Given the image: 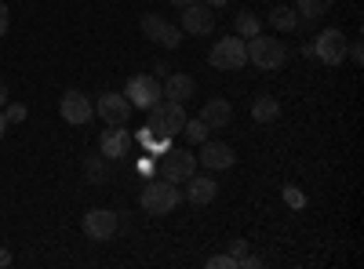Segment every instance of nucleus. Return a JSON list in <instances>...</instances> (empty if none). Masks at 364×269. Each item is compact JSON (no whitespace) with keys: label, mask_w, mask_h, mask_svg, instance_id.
<instances>
[{"label":"nucleus","mask_w":364,"mask_h":269,"mask_svg":"<svg viewBox=\"0 0 364 269\" xmlns=\"http://www.w3.org/2000/svg\"><path fill=\"white\" fill-rule=\"evenodd\" d=\"M182 124H186V109L178 102H154L149 106V121H146V142L154 146H168L175 135H182Z\"/></svg>","instance_id":"1"},{"label":"nucleus","mask_w":364,"mask_h":269,"mask_svg":"<svg viewBox=\"0 0 364 269\" xmlns=\"http://www.w3.org/2000/svg\"><path fill=\"white\" fill-rule=\"evenodd\" d=\"M245 48H248V62H252L255 70H281L284 58H288L284 40L266 37V33H255L252 40H245Z\"/></svg>","instance_id":"2"},{"label":"nucleus","mask_w":364,"mask_h":269,"mask_svg":"<svg viewBox=\"0 0 364 269\" xmlns=\"http://www.w3.org/2000/svg\"><path fill=\"white\" fill-rule=\"evenodd\" d=\"M178 200H182V193H178L175 182H168V178H154V182H146V190L139 197L146 215H168V212L178 207Z\"/></svg>","instance_id":"3"},{"label":"nucleus","mask_w":364,"mask_h":269,"mask_svg":"<svg viewBox=\"0 0 364 269\" xmlns=\"http://www.w3.org/2000/svg\"><path fill=\"white\" fill-rule=\"evenodd\" d=\"M208 62H211V70H223V73L245 70L248 66V48H245V40H240L237 33L223 37V40H215V48L208 51Z\"/></svg>","instance_id":"4"},{"label":"nucleus","mask_w":364,"mask_h":269,"mask_svg":"<svg viewBox=\"0 0 364 269\" xmlns=\"http://www.w3.org/2000/svg\"><path fill=\"white\" fill-rule=\"evenodd\" d=\"M124 99H128L132 106H139V109H149L154 102H161V80H157V77H149V73H135V77H128V84H124Z\"/></svg>","instance_id":"5"},{"label":"nucleus","mask_w":364,"mask_h":269,"mask_svg":"<svg viewBox=\"0 0 364 269\" xmlns=\"http://www.w3.org/2000/svg\"><path fill=\"white\" fill-rule=\"evenodd\" d=\"M161 175L168 178V182H186V178L197 171V157L190 153V149H168V153L157 160Z\"/></svg>","instance_id":"6"},{"label":"nucleus","mask_w":364,"mask_h":269,"mask_svg":"<svg viewBox=\"0 0 364 269\" xmlns=\"http://www.w3.org/2000/svg\"><path fill=\"white\" fill-rule=\"evenodd\" d=\"M346 37H343V29H324V33L314 40V55L321 58L324 66H343L346 62Z\"/></svg>","instance_id":"7"},{"label":"nucleus","mask_w":364,"mask_h":269,"mask_svg":"<svg viewBox=\"0 0 364 269\" xmlns=\"http://www.w3.org/2000/svg\"><path fill=\"white\" fill-rule=\"evenodd\" d=\"M132 102L124 99V92H106V95H99V102H95V113L102 116V121L109 124V128H120V124H128L132 121Z\"/></svg>","instance_id":"8"},{"label":"nucleus","mask_w":364,"mask_h":269,"mask_svg":"<svg viewBox=\"0 0 364 269\" xmlns=\"http://www.w3.org/2000/svg\"><path fill=\"white\" fill-rule=\"evenodd\" d=\"M58 113H63V121L66 124H73V128H84L91 116H95V106H91V99L84 95V92H66L63 95V102H58Z\"/></svg>","instance_id":"9"},{"label":"nucleus","mask_w":364,"mask_h":269,"mask_svg":"<svg viewBox=\"0 0 364 269\" xmlns=\"http://www.w3.org/2000/svg\"><path fill=\"white\" fill-rule=\"evenodd\" d=\"M142 33H146V40H154V44H161L168 51H175L182 44V29L171 26L168 18H161V15H146L142 18Z\"/></svg>","instance_id":"10"},{"label":"nucleus","mask_w":364,"mask_h":269,"mask_svg":"<svg viewBox=\"0 0 364 269\" xmlns=\"http://www.w3.org/2000/svg\"><path fill=\"white\" fill-rule=\"evenodd\" d=\"M120 219L117 212H109V207H95V212L84 215V236L87 241H109V236L117 233Z\"/></svg>","instance_id":"11"},{"label":"nucleus","mask_w":364,"mask_h":269,"mask_svg":"<svg viewBox=\"0 0 364 269\" xmlns=\"http://www.w3.org/2000/svg\"><path fill=\"white\" fill-rule=\"evenodd\" d=\"M182 29H186V33H197V37L211 33V29H215V11H211L208 4H200V0H193V4L182 8Z\"/></svg>","instance_id":"12"},{"label":"nucleus","mask_w":364,"mask_h":269,"mask_svg":"<svg viewBox=\"0 0 364 269\" xmlns=\"http://www.w3.org/2000/svg\"><path fill=\"white\" fill-rule=\"evenodd\" d=\"M197 160H200L204 168H211V171H226V168L237 164V153H233V146H226V142H211V138H204Z\"/></svg>","instance_id":"13"},{"label":"nucleus","mask_w":364,"mask_h":269,"mask_svg":"<svg viewBox=\"0 0 364 269\" xmlns=\"http://www.w3.org/2000/svg\"><path fill=\"white\" fill-rule=\"evenodd\" d=\"M128 149H132V135L124 131V124L102 131V138H99V153H102L106 160H124V157H128Z\"/></svg>","instance_id":"14"},{"label":"nucleus","mask_w":364,"mask_h":269,"mask_svg":"<svg viewBox=\"0 0 364 269\" xmlns=\"http://www.w3.org/2000/svg\"><path fill=\"white\" fill-rule=\"evenodd\" d=\"M193 92H197V84L190 73H171L161 80V99H168V102L186 106V99H193Z\"/></svg>","instance_id":"15"},{"label":"nucleus","mask_w":364,"mask_h":269,"mask_svg":"<svg viewBox=\"0 0 364 269\" xmlns=\"http://www.w3.org/2000/svg\"><path fill=\"white\" fill-rule=\"evenodd\" d=\"M186 182H190L186 186V200L190 204H211V200L219 197V182H215V178H208V175H197L193 171Z\"/></svg>","instance_id":"16"},{"label":"nucleus","mask_w":364,"mask_h":269,"mask_svg":"<svg viewBox=\"0 0 364 269\" xmlns=\"http://www.w3.org/2000/svg\"><path fill=\"white\" fill-rule=\"evenodd\" d=\"M200 121H204L208 128H226V124L233 121V106H230L226 99H208V102L200 106Z\"/></svg>","instance_id":"17"},{"label":"nucleus","mask_w":364,"mask_h":269,"mask_svg":"<svg viewBox=\"0 0 364 269\" xmlns=\"http://www.w3.org/2000/svg\"><path fill=\"white\" fill-rule=\"evenodd\" d=\"M252 116H255V124H273L281 116V102L273 99V95H259L252 102Z\"/></svg>","instance_id":"18"},{"label":"nucleus","mask_w":364,"mask_h":269,"mask_svg":"<svg viewBox=\"0 0 364 269\" xmlns=\"http://www.w3.org/2000/svg\"><path fill=\"white\" fill-rule=\"evenodd\" d=\"M331 11V0H295V15L306 18V22H317Z\"/></svg>","instance_id":"19"},{"label":"nucleus","mask_w":364,"mask_h":269,"mask_svg":"<svg viewBox=\"0 0 364 269\" xmlns=\"http://www.w3.org/2000/svg\"><path fill=\"white\" fill-rule=\"evenodd\" d=\"M233 33H237L240 40H252L255 33H262V22H259V15H252V11H240V15L233 18Z\"/></svg>","instance_id":"20"},{"label":"nucleus","mask_w":364,"mask_h":269,"mask_svg":"<svg viewBox=\"0 0 364 269\" xmlns=\"http://www.w3.org/2000/svg\"><path fill=\"white\" fill-rule=\"evenodd\" d=\"M269 26H273V29H281V33H291V29L299 26V15H295V8H288V4L273 8V11H269Z\"/></svg>","instance_id":"21"},{"label":"nucleus","mask_w":364,"mask_h":269,"mask_svg":"<svg viewBox=\"0 0 364 269\" xmlns=\"http://www.w3.org/2000/svg\"><path fill=\"white\" fill-rule=\"evenodd\" d=\"M208 131H211V128H208V124L200 121V116H193V121L186 116V124H182V135H186V138H190L193 146H197V142H204V138H208Z\"/></svg>","instance_id":"22"},{"label":"nucleus","mask_w":364,"mask_h":269,"mask_svg":"<svg viewBox=\"0 0 364 269\" xmlns=\"http://www.w3.org/2000/svg\"><path fill=\"white\" fill-rule=\"evenodd\" d=\"M84 171H87L91 182H102V178H106V157H102V153H99V157H87V160H84Z\"/></svg>","instance_id":"23"},{"label":"nucleus","mask_w":364,"mask_h":269,"mask_svg":"<svg viewBox=\"0 0 364 269\" xmlns=\"http://www.w3.org/2000/svg\"><path fill=\"white\" fill-rule=\"evenodd\" d=\"M4 116H8V124H22L26 116H29V109H26L22 102H11V106L4 109Z\"/></svg>","instance_id":"24"},{"label":"nucleus","mask_w":364,"mask_h":269,"mask_svg":"<svg viewBox=\"0 0 364 269\" xmlns=\"http://www.w3.org/2000/svg\"><path fill=\"white\" fill-rule=\"evenodd\" d=\"M233 265H237L233 255H211L208 258V269H233Z\"/></svg>","instance_id":"25"},{"label":"nucleus","mask_w":364,"mask_h":269,"mask_svg":"<svg viewBox=\"0 0 364 269\" xmlns=\"http://www.w3.org/2000/svg\"><path fill=\"white\" fill-rule=\"evenodd\" d=\"M284 200H288L291 207H302V204H306V197H302L299 190H284Z\"/></svg>","instance_id":"26"},{"label":"nucleus","mask_w":364,"mask_h":269,"mask_svg":"<svg viewBox=\"0 0 364 269\" xmlns=\"http://www.w3.org/2000/svg\"><path fill=\"white\" fill-rule=\"evenodd\" d=\"M8 26H11V11H8V4H0V37L8 33Z\"/></svg>","instance_id":"27"},{"label":"nucleus","mask_w":364,"mask_h":269,"mask_svg":"<svg viewBox=\"0 0 364 269\" xmlns=\"http://www.w3.org/2000/svg\"><path fill=\"white\" fill-rule=\"evenodd\" d=\"M346 55H350L353 62L360 66V62H364V48H360V40H357V44H350V48H346Z\"/></svg>","instance_id":"28"},{"label":"nucleus","mask_w":364,"mask_h":269,"mask_svg":"<svg viewBox=\"0 0 364 269\" xmlns=\"http://www.w3.org/2000/svg\"><path fill=\"white\" fill-rule=\"evenodd\" d=\"M245 251H248V244H245V241H233V244H230V255H233L237 262L245 258Z\"/></svg>","instance_id":"29"},{"label":"nucleus","mask_w":364,"mask_h":269,"mask_svg":"<svg viewBox=\"0 0 364 269\" xmlns=\"http://www.w3.org/2000/svg\"><path fill=\"white\" fill-rule=\"evenodd\" d=\"M4 106H8V84L0 80V109H4Z\"/></svg>","instance_id":"30"},{"label":"nucleus","mask_w":364,"mask_h":269,"mask_svg":"<svg viewBox=\"0 0 364 269\" xmlns=\"http://www.w3.org/2000/svg\"><path fill=\"white\" fill-rule=\"evenodd\" d=\"M8 128H11V124H8V116H4V109H0V138L8 135Z\"/></svg>","instance_id":"31"},{"label":"nucleus","mask_w":364,"mask_h":269,"mask_svg":"<svg viewBox=\"0 0 364 269\" xmlns=\"http://www.w3.org/2000/svg\"><path fill=\"white\" fill-rule=\"evenodd\" d=\"M4 265H11V251H4V248H0V269H4Z\"/></svg>","instance_id":"32"},{"label":"nucleus","mask_w":364,"mask_h":269,"mask_svg":"<svg viewBox=\"0 0 364 269\" xmlns=\"http://www.w3.org/2000/svg\"><path fill=\"white\" fill-rule=\"evenodd\" d=\"M204 4H208V8H223V4H226V0H204Z\"/></svg>","instance_id":"33"},{"label":"nucleus","mask_w":364,"mask_h":269,"mask_svg":"<svg viewBox=\"0 0 364 269\" xmlns=\"http://www.w3.org/2000/svg\"><path fill=\"white\" fill-rule=\"evenodd\" d=\"M171 4H175V8H186V4H193V0H171Z\"/></svg>","instance_id":"34"}]
</instances>
